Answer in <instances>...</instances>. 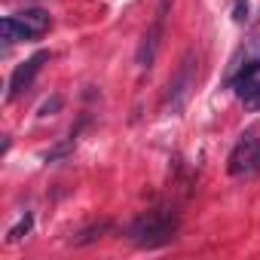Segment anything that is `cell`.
Here are the masks:
<instances>
[{"label": "cell", "instance_id": "obj_1", "mask_svg": "<svg viewBox=\"0 0 260 260\" xmlns=\"http://www.w3.org/2000/svg\"><path fill=\"white\" fill-rule=\"evenodd\" d=\"M178 226H181V220H178L175 211L153 208V211H144L141 217L132 220V226H128V239H132L138 248H162V245L175 242Z\"/></svg>", "mask_w": 260, "mask_h": 260}, {"label": "cell", "instance_id": "obj_2", "mask_svg": "<svg viewBox=\"0 0 260 260\" xmlns=\"http://www.w3.org/2000/svg\"><path fill=\"white\" fill-rule=\"evenodd\" d=\"M196 64H199V61H196V52L187 49L184 58H181V64H178V71H175L172 80H169V95H166L169 113H181L184 104L190 101V95H193V89H196Z\"/></svg>", "mask_w": 260, "mask_h": 260}, {"label": "cell", "instance_id": "obj_3", "mask_svg": "<svg viewBox=\"0 0 260 260\" xmlns=\"http://www.w3.org/2000/svg\"><path fill=\"white\" fill-rule=\"evenodd\" d=\"M169 4H172V0H159L156 19H153V25H150V28L144 31V37H141V46H138V52H135V61H138L141 71H150L153 61H156L159 43H162V34H166V13H169Z\"/></svg>", "mask_w": 260, "mask_h": 260}, {"label": "cell", "instance_id": "obj_4", "mask_svg": "<svg viewBox=\"0 0 260 260\" xmlns=\"http://www.w3.org/2000/svg\"><path fill=\"white\" fill-rule=\"evenodd\" d=\"M43 61H49V52H37V55H31L28 61H22V64L13 71V77H10V92H7V101H16V98H19L25 89H31V83H34V77L40 74Z\"/></svg>", "mask_w": 260, "mask_h": 260}, {"label": "cell", "instance_id": "obj_5", "mask_svg": "<svg viewBox=\"0 0 260 260\" xmlns=\"http://www.w3.org/2000/svg\"><path fill=\"white\" fill-rule=\"evenodd\" d=\"M257 138H254V132H248V135H242L239 138V144L233 147V153H230V175H248L251 172V162H254V153H257Z\"/></svg>", "mask_w": 260, "mask_h": 260}, {"label": "cell", "instance_id": "obj_6", "mask_svg": "<svg viewBox=\"0 0 260 260\" xmlns=\"http://www.w3.org/2000/svg\"><path fill=\"white\" fill-rule=\"evenodd\" d=\"M233 89H236V95H239L242 101L260 95V58L248 61V64L233 77Z\"/></svg>", "mask_w": 260, "mask_h": 260}, {"label": "cell", "instance_id": "obj_7", "mask_svg": "<svg viewBox=\"0 0 260 260\" xmlns=\"http://www.w3.org/2000/svg\"><path fill=\"white\" fill-rule=\"evenodd\" d=\"M0 34H4V40L7 43H22V40H37L34 37V31L19 19V16H10V19H4L0 22Z\"/></svg>", "mask_w": 260, "mask_h": 260}, {"label": "cell", "instance_id": "obj_8", "mask_svg": "<svg viewBox=\"0 0 260 260\" xmlns=\"http://www.w3.org/2000/svg\"><path fill=\"white\" fill-rule=\"evenodd\" d=\"M31 31H34V37H40V34H46L49 31V25H52V19H49V13H43V10H22V13H16Z\"/></svg>", "mask_w": 260, "mask_h": 260}, {"label": "cell", "instance_id": "obj_9", "mask_svg": "<svg viewBox=\"0 0 260 260\" xmlns=\"http://www.w3.org/2000/svg\"><path fill=\"white\" fill-rule=\"evenodd\" d=\"M107 230H110V220H101V223H95V226L83 230V233L74 239V245H77V248H83V245H92V242H98V239H101Z\"/></svg>", "mask_w": 260, "mask_h": 260}, {"label": "cell", "instance_id": "obj_10", "mask_svg": "<svg viewBox=\"0 0 260 260\" xmlns=\"http://www.w3.org/2000/svg\"><path fill=\"white\" fill-rule=\"evenodd\" d=\"M74 147H77V135H71L68 141H61V144H55V147H52V150H49V153H46L43 159H46V162H58V159H64V156H71V153H74Z\"/></svg>", "mask_w": 260, "mask_h": 260}, {"label": "cell", "instance_id": "obj_11", "mask_svg": "<svg viewBox=\"0 0 260 260\" xmlns=\"http://www.w3.org/2000/svg\"><path fill=\"white\" fill-rule=\"evenodd\" d=\"M31 226H34V214H31V211H25V217H22V220L7 233V242H19V239H25V236L31 233Z\"/></svg>", "mask_w": 260, "mask_h": 260}, {"label": "cell", "instance_id": "obj_12", "mask_svg": "<svg viewBox=\"0 0 260 260\" xmlns=\"http://www.w3.org/2000/svg\"><path fill=\"white\" fill-rule=\"evenodd\" d=\"M61 107H64V98H61V95H52V98H46V101L40 104L37 116H43V119H46V116H55V113H58Z\"/></svg>", "mask_w": 260, "mask_h": 260}, {"label": "cell", "instance_id": "obj_13", "mask_svg": "<svg viewBox=\"0 0 260 260\" xmlns=\"http://www.w3.org/2000/svg\"><path fill=\"white\" fill-rule=\"evenodd\" d=\"M233 19H236V22H245V19H248V4H245V0H236V7H233Z\"/></svg>", "mask_w": 260, "mask_h": 260}, {"label": "cell", "instance_id": "obj_14", "mask_svg": "<svg viewBox=\"0 0 260 260\" xmlns=\"http://www.w3.org/2000/svg\"><path fill=\"white\" fill-rule=\"evenodd\" d=\"M245 107H248V110H260V95L248 98V101H245Z\"/></svg>", "mask_w": 260, "mask_h": 260}, {"label": "cell", "instance_id": "obj_15", "mask_svg": "<svg viewBox=\"0 0 260 260\" xmlns=\"http://www.w3.org/2000/svg\"><path fill=\"white\" fill-rule=\"evenodd\" d=\"M254 172H260V144H257V153H254V162H251V172L248 175H254Z\"/></svg>", "mask_w": 260, "mask_h": 260}]
</instances>
